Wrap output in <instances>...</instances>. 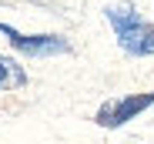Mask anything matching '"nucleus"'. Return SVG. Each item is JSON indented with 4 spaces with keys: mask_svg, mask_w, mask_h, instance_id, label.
<instances>
[{
    "mask_svg": "<svg viewBox=\"0 0 154 144\" xmlns=\"http://www.w3.org/2000/svg\"><path fill=\"white\" fill-rule=\"evenodd\" d=\"M107 23L114 27L117 44L134 57H154V23H147L131 4L107 7Z\"/></svg>",
    "mask_w": 154,
    "mask_h": 144,
    "instance_id": "nucleus-1",
    "label": "nucleus"
},
{
    "mask_svg": "<svg viewBox=\"0 0 154 144\" xmlns=\"http://www.w3.org/2000/svg\"><path fill=\"white\" fill-rule=\"evenodd\" d=\"M154 104V90H144V94H127V97H111L97 107L94 121L100 127H121L127 121H134L141 111H147Z\"/></svg>",
    "mask_w": 154,
    "mask_h": 144,
    "instance_id": "nucleus-2",
    "label": "nucleus"
},
{
    "mask_svg": "<svg viewBox=\"0 0 154 144\" xmlns=\"http://www.w3.org/2000/svg\"><path fill=\"white\" fill-rule=\"evenodd\" d=\"M0 34L10 40L14 51L27 54V57H54V54H67L70 51V44L60 34H20L10 23H0Z\"/></svg>",
    "mask_w": 154,
    "mask_h": 144,
    "instance_id": "nucleus-3",
    "label": "nucleus"
},
{
    "mask_svg": "<svg viewBox=\"0 0 154 144\" xmlns=\"http://www.w3.org/2000/svg\"><path fill=\"white\" fill-rule=\"evenodd\" d=\"M23 84H27V70L10 57H0V90H17Z\"/></svg>",
    "mask_w": 154,
    "mask_h": 144,
    "instance_id": "nucleus-4",
    "label": "nucleus"
}]
</instances>
